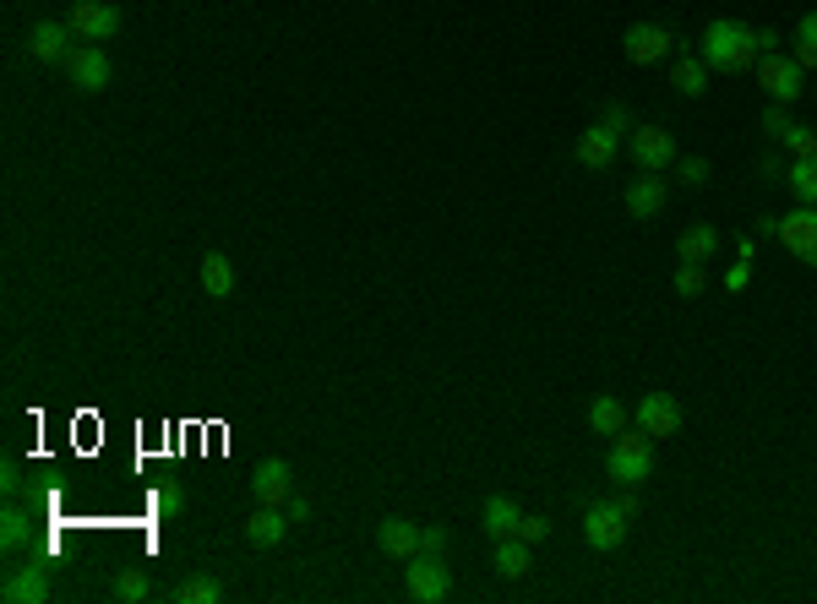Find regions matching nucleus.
I'll return each instance as SVG.
<instances>
[{
	"mask_svg": "<svg viewBox=\"0 0 817 604\" xmlns=\"http://www.w3.org/2000/svg\"><path fill=\"white\" fill-rule=\"evenodd\" d=\"M697 55H703V66L708 71H758V60H763V49H758V27H747V22H736V16H714L708 27H703V38H697Z\"/></svg>",
	"mask_w": 817,
	"mask_h": 604,
	"instance_id": "f257e3e1",
	"label": "nucleus"
},
{
	"mask_svg": "<svg viewBox=\"0 0 817 604\" xmlns=\"http://www.w3.org/2000/svg\"><path fill=\"white\" fill-rule=\"evenodd\" d=\"M605 474L616 485H644L654 474V436L649 431H616L605 447Z\"/></svg>",
	"mask_w": 817,
	"mask_h": 604,
	"instance_id": "f03ea898",
	"label": "nucleus"
},
{
	"mask_svg": "<svg viewBox=\"0 0 817 604\" xmlns=\"http://www.w3.org/2000/svg\"><path fill=\"white\" fill-rule=\"evenodd\" d=\"M404 594L420 604H442L453 594V572H447V561L442 556H415V561H404Z\"/></svg>",
	"mask_w": 817,
	"mask_h": 604,
	"instance_id": "7ed1b4c3",
	"label": "nucleus"
},
{
	"mask_svg": "<svg viewBox=\"0 0 817 604\" xmlns=\"http://www.w3.org/2000/svg\"><path fill=\"white\" fill-rule=\"evenodd\" d=\"M60 71L71 77V88H77V93H104V88H110V71H115V66H110L104 44H88V38H82V44H71V49H66Z\"/></svg>",
	"mask_w": 817,
	"mask_h": 604,
	"instance_id": "20e7f679",
	"label": "nucleus"
},
{
	"mask_svg": "<svg viewBox=\"0 0 817 604\" xmlns=\"http://www.w3.org/2000/svg\"><path fill=\"white\" fill-rule=\"evenodd\" d=\"M627 528H633V517L616 501H589L583 506V545L589 550H622Z\"/></svg>",
	"mask_w": 817,
	"mask_h": 604,
	"instance_id": "39448f33",
	"label": "nucleus"
},
{
	"mask_svg": "<svg viewBox=\"0 0 817 604\" xmlns=\"http://www.w3.org/2000/svg\"><path fill=\"white\" fill-rule=\"evenodd\" d=\"M758 82H763V93L774 99V104H796L802 93H807V71L796 66V55H763L758 60Z\"/></svg>",
	"mask_w": 817,
	"mask_h": 604,
	"instance_id": "423d86ee",
	"label": "nucleus"
},
{
	"mask_svg": "<svg viewBox=\"0 0 817 604\" xmlns=\"http://www.w3.org/2000/svg\"><path fill=\"white\" fill-rule=\"evenodd\" d=\"M774 240H780V246H785L796 262L817 267V207L796 202L791 213H780V229H774Z\"/></svg>",
	"mask_w": 817,
	"mask_h": 604,
	"instance_id": "0eeeda50",
	"label": "nucleus"
},
{
	"mask_svg": "<svg viewBox=\"0 0 817 604\" xmlns=\"http://www.w3.org/2000/svg\"><path fill=\"white\" fill-rule=\"evenodd\" d=\"M627 152H633V163H638L644 174H665V169L676 163V137H670L665 126H633V132H627Z\"/></svg>",
	"mask_w": 817,
	"mask_h": 604,
	"instance_id": "6e6552de",
	"label": "nucleus"
},
{
	"mask_svg": "<svg viewBox=\"0 0 817 604\" xmlns=\"http://www.w3.org/2000/svg\"><path fill=\"white\" fill-rule=\"evenodd\" d=\"M622 49H627L633 66H659V60L676 55V33H670L665 22H633L627 38H622Z\"/></svg>",
	"mask_w": 817,
	"mask_h": 604,
	"instance_id": "1a4fd4ad",
	"label": "nucleus"
},
{
	"mask_svg": "<svg viewBox=\"0 0 817 604\" xmlns=\"http://www.w3.org/2000/svg\"><path fill=\"white\" fill-rule=\"evenodd\" d=\"M66 22H71V33L88 38V44H110V38L121 33V11L104 5V0H77Z\"/></svg>",
	"mask_w": 817,
	"mask_h": 604,
	"instance_id": "9d476101",
	"label": "nucleus"
},
{
	"mask_svg": "<svg viewBox=\"0 0 817 604\" xmlns=\"http://www.w3.org/2000/svg\"><path fill=\"white\" fill-rule=\"evenodd\" d=\"M633 420H638V431H649L654 442H670L681 431V403L670 392H644L638 409H633Z\"/></svg>",
	"mask_w": 817,
	"mask_h": 604,
	"instance_id": "9b49d317",
	"label": "nucleus"
},
{
	"mask_svg": "<svg viewBox=\"0 0 817 604\" xmlns=\"http://www.w3.org/2000/svg\"><path fill=\"white\" fill-rule=\"evenodd\" d=\"M251 495H257V506H284V501L295 495L290 463H284V457H262V463L251 468Z\"/></svg>",
	"mask_w": 817,
	"mask_h": 604,
	"instance_id": "f8f14e48",
	"label": "nucleus"
},
{
	"mask_svg": "<svg viewBox=\"0 0 817 604\" xmlns=\"http://www.w3.org/2000/svg\"><path fill=\"white\" fill-rule=\"evenodd\" d=\"M0 600L5 604H44L49 600V567H11L5 583H0Z\"/></svg>",
	"mask_w": 817,
	"mask_h": 604,
	"instance_id": "ddd939ff",
	"label": "nucleus"
},
{
	"mask_svg": "<svg viewBox=\"0 0 817 604\" xmlns=\"http://www.w3.org/2000/svg\"><path fill=\"white\" fill-rule=\"evenodd\" d=\"M616 152H622V132L605 126V121H594V126L578 137V163H583V169H611Z\"/></svg>",
	"mask_w": 817,
	"mask_h": 604,
	"instance_id": "4468645a",
	"label": "nucleus"
},
{
	"mask_svg": "<svg viewBox=\"0 0 817 604\" xmlns=\"http://www.w3.org/2000/svg\"><path fill=\"white\" fill-rule=\"evenodd\" d=\"M376 545H382V556H393V561L404 567V561L420 556V523H409V517H382Z\"/></svg>",
	"mask_w": 817,
	"mask_h": 604,
	"instance_id": "2eb2a0df",
	"label": "nucleus"
},
{
	"mask_svg": "<svg viewBox=\"0 0 817 604\" xmlns=\"http://www.w3.org/2000/svg\"><path fill=\"white\" fill-rule=\"evenodd\" d=\"M71 44H77L71 22H33V33H27V49H33V60H49V66H60Z\"/></svg>",
	"mask_w": 817,
	"mask_h": 604,
	"instance_id": "dca6fc26",
	"label": "nucleus"
},
{
	"mask_svg": "<svg viewBox=\"0 0 817 604\" xmlns=\"http://www.w3.org/2000/svg\"><path fill=\"white\" fill-rule=\"evenodd\" d=\"M38 512H22L16 501L0 512V545H5V556H16V550H33L38 545Z\"/></svg>",
	"mask_w": 817,
	"mask_h": 604,
	"instance_id": "f3484780",
	"label": "nucleus"
},
{
	"mask_svg": "<svg viewBox=\"0 0 817 604\" xmlns=\"http://www.w3.org/2000/svg\"><path fill=\"white\" fill-rule=\"evenodd\" d=\"M284 534H290V512H284V506H257V512L246 517V539H251L257 550H279Z\"/></svg>",
	"mask_w": 817,
	"mask_h": 604,
	"instance_id": "a211bd4d",
	"label": "nucleus"
},
{
	"mask_svg": "<svg viewBox=\"0 0 817 604\" xmlns=\"http://www.w3.org/2000/svg\"><path fill=\"white\" fill-rule=\"evenodd\" d=\"M518 523H523V512H518V501H512V495H486L480 528L490 534V545H496V539H518Z\"/></svg>",
	"mask_w": 817,
	"mask_h": 604,
	"instance_id": "6ab92c4d",
	"label": "nucleus"
},
{
	"mask_svg": "<svg viewBox=\"0 0 817 604\" xmlns=\"http://www.w3.org/2000/svg\"><path fill=\"white\" fill-rule=\"evenodd\" d=\"M659 207H665V180L638 169V180L627 185V213L633 218H659Z\"/></svg>",
	"mask_w": 817,
	"mask_h": 604,
	"instance_id": "aec40b11",
	"label": "nucleus"
},
{
	"mask_svg": "<svg viewBox=\"0 0 817 604\" xmlns=\"http://www.w3.org/2000/svg\"><path fill=\"white\" fill-rule=\"evenodd\" d=\"M670 88L686 93V99H703V93H708V66H703V55H676V60H670Z\"/></svg>",
	"mask_w": 817,
	"mask_h": 604,
	"instance_id": "412c9836",
	"label": "nucleus"
},
{
	"mask_svg": "<svg viewBox=\"0 0 817 604\" xmlns=\"http://www.w3.org/2000/svg\"><path fill=\"white\" fill-rule=\"evenodd\" d=\"M714 251H719V229L714 224H692V229H681V240H676V257L681 262H714Z\"/></svg>",
	"mask_w": 817,
	"mask_h": 604,
	"instance_id": "4be33fe9",
	"label": "nucleus"
},
{
	"mask_svg": "<svg viewBox=\"0 0 817 604\" xmlns=\"http://www.w3.org/2000/svg\"><path fill=\"white\" fill-rule=\"evenodd\" d=\"M529 550H534L529 539H496V572H501L507 583L529 578V567H534V556H529Z\"/></svg>",
	"mask_w": 817,
	"mask_h": 604,
	"instance_id": "5701e85b",
	"label": "nucleus"
},
{
	"mask_svg": "<svg viewBox=\"0 0 817 604\" xmlns=\"http://www.w3.org/2000/svg\"><path fill=\"white\" fill-rule=\"evenodd\" d=\"M202 289H207L213 300H229V295H235V267H229L224 251H207V257H202Z\"/></svg>",
	"mask_w": 817,
	"mask_h": 604,
	"instance_id": "b1692460",
	"label": "nucleus"
},
{
	"mask_svg": "<svg viewBox=\"0 0 817 604\" xmlns=\"http://www.w3.org/2000/svg\"><path fill=\"white\" fill-rule=\"evenodd\" d=\"M589 425H594V436H616V431H627V403L611 398V392H600V398L589 403Z\"/></svg>",
	"mask_w": 817,
	"mask_h": 604,
	"instance_id": "393cba45",
	"label": "nucleus"
},
{
	"mask_svg": "<svg viewBox=\"0 0 817 604\" xmlns=\"http://www.w3.org/2000/svg\"><path fill=\"white\" fill-rule=\"evenodd\" d=\"M785 185L796 191V202L817 207V158H796V163L785 169Z\"/></svg>",
	"mask_w": 817,
	"mask_h": 604,
	"instance_id": "a878e982",
	"label": "nucleus"
},
{
	"mask_svg": "<svg viewBox=\"0 0 817 604\" xmlns=\"http://www.w3.org/2000/svg\"><path fill=\"white\" fill-rule=\"evenodd\" d=\"M796 66L813 77L817 71V11H807L802 22H796Z\"/></svg>",
	"mask_w": 817,
	"mask_h": 604,
	"instance_id": "bb28decb",
	"label": "nucleus"
},
{
	"mask_svg": "<svg viewBox=\"0 0 817 604\" xmlns=\"http://www.w3.org/2000/svg\"><path fill=\"white\" fill-rule=\"evenodd\" d=\"M169 600L174 604H218L224 600V583H213V578H185Z\"/></svg>",
	"mask_w": 817,
	"mask_h": 604,
	"instance_id": "cd10ccee",
	"label": "nucleus"
},
{
	"mask_svg": "<svg viewBox=\"0 0 817 604\" xmlns=\"http://www.w3.org/2000/svg\"><path fill=\"white\" fill-rule=\"evenodd\" d=\"M115 600H121V604H143V600H154V583H148L143 572H121V578H115Z\"/></svg>",
	"mask_w": 817,
	"mask_h": 604,
	"instance_id": "c85d7f7f",
	"label": "nucleus"
},
{
	"mask_svg": "<svg viewBox=\"0 0 817 604\" xmlns=\"http://www.w3.org/2000/svg\"><path fill=\"white\" fill-rule=\"evenodd\" d=\"M703 284H708V278H703V267H697V262H681V267H676V295H681V300H697V295H703Z\"/></svg>",
	"mask_w": 817,
	"mask_h": 604,
	"instance_id": "c756f323",
	"label": "nucleus"
},
{
	"mask_svg": "<svg viewBox=\"0 0 817 604\" xmlns=\"http://www.w3.org/2000/svg\"><path fill=\"white\" fill-rule=\"evenodd\" d=\"M785 148L796 152V158H817V132L813 126H791L785 132Z\"/></svg>",
	"mask_w": 817,
	"mask_h": 604,
	"instance_id": "7c9ffc66",
	"label": "nucleus"
},
{
	"mask_svg": "<svg viewBox=\"0 0 817 604\" xmlns=\"http://www.w3.org/2000/svg\"><path fill=\"white\" fill-rule=\"evenodd\" d=\"M791 126H796V121H791V115H785V104H774V99H769V110H763V132H769V137H780V143H785V132H791Z\"/></svg>",
	"mask_w": 817,
	"mask_h": 604,
	"instance_id": "2f4dec72",
	"label": "nucleus"
},
{
	"mask_svg": "<svg viewBox=\"0 0 817 604\" xmlns=\"http://www.w3.org/2000/svg\"><path fill=\"white\" fill-rule=\"evenodd\" d=\"M676 180L681 185H703L708 180V158H676Z\"/></svg>",
	"mask_w": 817,
	"mask_h": 604,
	"instance_id": "473e14b6",
	"label": "nucleus"
},
{
	"mask_svg": "<svg viewBox=\"0 0 817 604\" xmlns=\"http://www.w3.org/2000/svg\"><path fill=\"white\" fill-rule=\"evenodd\" d=\"M551 534V523L545 517H534V512H523V523H518V539H529V545H540Z\"/></svg>",
	"mask_w": 817,
	"mask_h": 604,
	"instance_id": "72a5a7b5",
	"label": "nucleus"
},
{
	"mask_svg": "<svg viewBox=\"0 0 817 604\" xmlns=\"http://www.w3.org/2000/svg\"><path fill=\"white\" fill-rule=\"evenodd\" d=\"M420 550H425V556H442V550H447V528L425 523V528H420Z\"/></svg>",
	"mask_w": 817,
	"mask_h": 604,
	"instance_id": "f704fd0d",
	"label": "nucleus"
},
{
	"mask_svg": "<svg viewBox=\"0 0 817 604\" xmlns=\"http://www.w3.org/2000/svg\"><path fill=\"white\" fill-rule=\"evenodd\" d=\"M600 121H605V126H616L622 137L633 132V115H627V104H605V115H600Z\"/></svg>",
	"mask_w": 817,
	"mask_h": 604,
	"instance_id": "c9c22d12",
	"label": "nucleus"
},
{
	"mask_svg": "<svg viewBox=\"0 0 817 604\" xmlns=\"http://www.w3.org/2000/svg\"><path fill=\"white\" fill-rule=\"evenodd\" d=\"M747 284H752V267H747V262H736V267L725 273V289H730V295H741Z\"/></svg>",
	"mask_w": 817,
	"mask_h": 604,
	"instance_id": "e433bc0d",
	"label": "nucleus"
},
{
	"mask_svg": "<svg viewBox=\"0 0 817 604\" xmlns=\"http://www.w3.org/2000/svg\"><path fill=\"white\" fill-rule=\"evenodd\" d=\"M284 512H290V523H306V517H311V501H306V495H290Z\"/></svg>",
	"mask_w": 817,
	"mask_h": 604,
	"instance_id": "4c0bfd02",
	"label": "nucleus"
},
{
	"mask_svg": "<svg viewBox=\"0 0 817 604\" xmlns=\"http://www.w3.org/2000/svg\"><path fill=\"white\" fill-rule=\"evenodd\" d=\"M785 169H791V163H785L780 152H769V158H763V180H785Z\"/></svg>",
	"mask_w": 817,
	"mask_h": 604,
	"instance_id": "58836bf2",
	"label": "nucleus"
},
{
	"mask_svg": "<svg viewBox=\"0 0 817 604\" xmlns=\"http://www.w3.org/2000/svg\"><path fill=\"white\" fill-rule=\"evenodd\" d=\"M758 49L774 55V49H780V33H774V27H758Z\"/></svg>",
	"mask_w": 817,
	"mask_h": 604,
	"instance_id": "ea45409f",
	"label": "nucleus"
},
{
	"mask_svg": "<svg viewBox=\"0 0 817 604\" xmlns=\"http://www.w3.org/2000/svg\"><path fill=\"white\" fill-rule=\"evenodd\" d=\"M813 93H817V88H813Z\"/></svg>",
	"mask_w": 817,
	"mask_h": 604,
	"instance_id": "a19ab883",
	"label": "nucleus"
}]
</instances>
